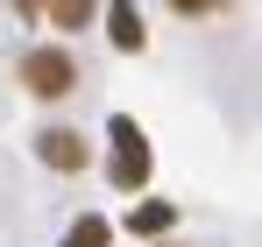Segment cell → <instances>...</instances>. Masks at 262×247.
<instances>
[{
	"label": "cell",
	"instance_id": "277c9868",
	"mask_svg": "<svg viewBox=\"0 0 262 247\" xmlns=\"http://www.w3.org/2000/svg\"><path fill=\"white\" fill-rule=\"evenodd\" d=\"M114 50H142V14H135V0H114Z\"/></svg>",
	"mask_w": 262,
	"mask_h": 247
},
{
	"label": "cell",
	"instance_id": "52a82bcc",
	"mask_svg": "<svg viewBox=\"0 0 262 247\" xmlns=\"http://www.w3.org/2000/svg\"><path fill=\"white\" fill-rule=\"evenodd\" d=\"M170 219H177L170 205H135V219H128V226H135V233H163Z\"/></svg>",
	"mask_w": 262,
	"mask_h": 247
},
{
	"label": "cell",
	"instance_id": "8992f818",
	"mask_svg": "<svg viewBox=\"0 0 262 247\" xmlns=\"http://www.w3.org/2000/svg\"><path fill=\"white\" fill-rule=\"evenodd\" d=\"M85 14H92V0H50V21L57 29H85Z\"/></svg>",
	"mask_w": 262,
	"mask_h": 247
},
{
	"label": "cell",
	"instance_id": "7a4b0ae2",
	"mask_svg": "<svg viewBox=\"0 0 262 247\" xmlns=\"http://www.w3.org/2000/svg\"><path fill=\"white\" fill-rule=\"evenodd\" d=\"M114 184H121V191H142V184H149V141H142V127H135L128 113L114 120Z\"/></svg>",
	"mask_w": 262,
	"mask_h": 247
},
{
	"label": "cell",
	"instance_id": "6da1fadb",
	"mask_svg": "<svg viewBox=\"0 0 262 247\" xmlns=\"http://www.w3.org/2000/svg\"><path fill=\"white\" fill-rule=\"evenodd\" d=\"M21 85H29L36 99H64V92L78 85V71H71L64 50H29V57H21Z\"/></svg>",
	"mask_w": 262,
	"mask_h": 247
},
{
	"label": "cell",
	"instance_id": "3957f363",
	"mask_svg": "<svg viewBox=\"0 0 262 247\" xmlns=\"http://www.w3.org/2000/svg\"><path fill=\"white\" fill-rule=\"evenodd\" d=\"M36 156H43L50 169H85L92 163V149H85L78 127H50V134H36Z\"/></svg>",
	"mask_w": 262,
	"mask_h": 247
},
{
	"label": "cell",
	"instance_id": "ba28073f",
	"mask_svg": "<svg viewBox=\"0 0 262 247\" xmlns=\"http://www.w3.org/2000/svg\"><path fill=\"white\" fill-rule=\"evenodd\" d=\"M170 7H177V14H213L220 0H170Z\"/></svg>",
	"mask_w": 262,
	"mask_h": 247
},
{
	"label": "cell",
	"instance_id": "5b68a950",
	"mask_svg": "<svg viewBox=\"0 0 262 247\" xmlns=\"http://www.w3.org/2000/svg\"><path fill=\"white\" fill-rule=\"evenodd\" d=\"M64 247H106V219H78V226H71V233H64Z\"/></svg>",
	"mask_w": 262,
	"mask_h": 247
}]
</instances>
